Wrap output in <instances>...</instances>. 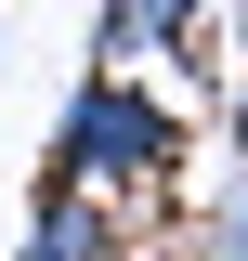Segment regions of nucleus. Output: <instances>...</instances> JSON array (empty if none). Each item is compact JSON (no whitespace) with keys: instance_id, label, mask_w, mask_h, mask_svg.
<instances>
[{"instance_id":"423d86ee","label":"nucleus","mask_w":248,"mask_h":261,"mask_svg":"<svg viewBox=\"0 0 248 261\" xmlns=\"http://www.w3.org/2000/svg\"><path fill=\"white\" fill-rule=\"evenodd\" d=\"M222 13H235V53H248V0H222Z\"/></svg>"},{"instance_id":"7ed1b4c3","label":"nucleus","mask_w":248,"mask_h":261,"mask_svg":"<svg viewBox=\"0 0 248 261\" xmlns=\"http://www.w3.org/2000/svg\"><path fill=\"white\" fill-rule=\"evenodd\" d=\"M13 261H131V222L105 196H39V222H27Z\"/></svg>"},{"instance_id":"f03ea898","label":"nucleus","mask_w":248,"mask_h":261,"mask_svg":"<svg viewBox=\"0 0 248 261\" xmlns=\"http://www.w3.org/2000/svg\"><path fill=\"white\" fill-rule=\"evenodd\" d=\"M209 13L222 0H105L92 13V65H196V39H209Z\"/></svg>"},{"instance_id":"0eeeda50","label":"nucleus","mask_w":248,"mask_h":261,"mask_svg":"<svg viewBox=\"0 0 248 261\" xmlns=\"http://www.w3.org/2000/svg\"><path fill=\"white\" fill-rule=\"evenodd\" d=\"M0 39H13V13H0Z\"/></svg>"},{"instance_id":"20e7f679","label":"nucleus","mask_w":248,"mask_h":261,"mask_svg":"<svg viewBox=\"0 0 248 261\" xmlns=\"http://www.w3.org/2000/svg\"><path fill=\"white\" fill-rule=\"evenodd\" d=\"M183 261H248V170L209 196V209H183Z\"/></svg>"},{"instance_id":"f257e3e1","label":"nucleus","mask_w":248,"mask_h":261,"mask_svg":"<svg viewBox=\"0 0 248 261\" xmlns=\"http://www.w3.org/2000/svg\"><path fill=\"white\" fill-rule=\"evenodd\" d=\"M183 105L144 92V79H118V65H92L79 92H65L53 118V157H39V196H170V170H183Z\"/></svg>"},{"instance_id":"39448f33","label":"nucleus","mask_w":248,"mask_h":261,"mask_svg":"<svg viewBox=\"0 0 248 261\" xmlns=\"http://www.w3.org/2000/svg\"><path fill=\"white\" fill-rule=\"evenodd\" d=\"M222 130H235V170H248V79H235V105H222Z\"/></svg>"}]
</instances>
